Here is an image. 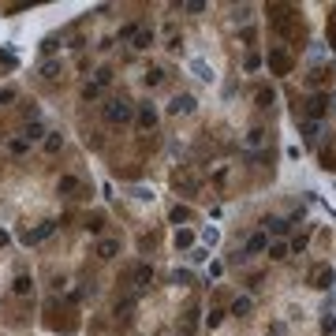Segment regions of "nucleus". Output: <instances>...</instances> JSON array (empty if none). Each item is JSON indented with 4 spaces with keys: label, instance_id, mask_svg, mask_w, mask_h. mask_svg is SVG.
I'll use <instances>...</instances> for the list:
<instances>
[{
    "label": "nucleus",
    "instance_id": "nucleus-2",
    "mask_svg": "<svg viewBox=\"0 0 336 336\" xmlns=\"http://www.w3.org/2000/svg\"><path fill=\"white\" fill-rule=\"evenodd\" d=\"M194 109H198V101H194L191 93H176V97L168 101V112H172V116H191Z\"/></svg>",
    "mask_w": 336,
    "mask_h": 336
},
{
    "label": "nucleus",
    "instance_id": "nucleus-13",
    "mask_svg": "<svg viewBox=\"0 0 336 336\" xmlns=\"http://www.w3.org/2000/svg\"><path fill=\"white\" fill-rule=\"evenodd\" d=\"M30 288H34V280H30V277H19V280H15V292H19V295H26Z\"/></svg>",
    "mask_w": 336,
    "mask_h": 336
},
{
    "label": "nucleus",
    "instance_id": "nucleus-8",
    "mask_svg": "<svg viewBox=\"0 0 336 336\" xmlns=\"http://www.w3.org/2000/svg\"><path fill=\"white\" fill-rule=\"evenodd\" d=\"M131 198L134 202H153V191L150 187H131Z\"/></svg>",
    "mask_w": 336,
    "mask_h": 336
},
{
    "label": "nucleus",
    "instance_id": "nucleus-4",
    "mask_svg": "<svg viewBox=\"0 0 336 336\" xmlns=\"http://www.w3.org/2000/svg\"><path fill=\"white\" fill-rule=\"evenodd\" d=\"M202 243H206V247H217V243H220V232H217L213 224H210V228H202Z\"/></svg>",
    "mask_w": 336,
    "mask_h": 336
},
{
    "label": "nucleus",
    "instance_id": "nucleus-16",
    "mask_svg": "<svg viewBox=\"0 0 336 336\" xmlns=\"http://www.w3.org/2000/svg\"><path fill=\"white\" fill-rule=\"evenodd\" d=\"M232 310H235V314H247V310H251V299H235Z\"/></svg>",
    "mask_w": 336,
    "mask_h": 336
},
{
    "label": "nucleus",
    "instance_id": "nucleus-11",
    "mask_svg": "<svg viewBox=\"0 0 336 336\" xmlns=\"http://www.w3.org/2000/svg\"><path fill=\"white\" fill-rule=\"evenodd\" d=\"M269 258H273V261L288 258V247H284V243H273V247H269Z\"/></svg>",
    "mask_w": 336,
    "mask_h": 336
},
{
    "label": "nucleus",
    "instance_id": "nucleus-7",
    "mask_svg": "<svg viewBox=\"0 0 336 336\" xmlns=\"http://www.w3.org/2000/svg\"><path fill=\"white\" fill-rule=\"evenodd\" d=\"M138 124H142V127H153V124H157V112H153L150 105H146V109L138 112Z\"/></svg>",
    "mask_w": 336,
    "mask_h": 336
},
{
    "label": "nucleus",
    "instance_id": "nucleus-14",
    "mask_svg": "<svg viewBox=\"0 0 336 336\" xmlns=\"http://www.w3.org/2000/svg\"><path fill=\"white\" fill-rule=\"evenodd\" d=\"M161 79H165V71H161V67H153V71H146V83H150V86H157Z\"/></svg>",
    "mask_w": 336,
    "mask_h": 336
},
{
    "label": "nucleus",
    "instance_id": "nucleus-3",
    "mask_svg": "<svg viewBox=\"0 0 336 336\" xmlns=\"http://www.w3.org/2000/svg\"><path fill=\"white\" fill-rule=\"evenodd\" d=\"M105 120H109V124H127V120H131V105H127V101H109V105H105Z\"/></svg>",
    "mask_w": 336,
    "mask_h": 336
},
{
    "label": "nucleus",
    "instance_id": "nucleus-19",
    "mask_svg": "<svg viewBox=\"0 0 336 336\" xmlns=\"http://www.w3.org/2000/svg\"><path fill=\"white\" fill-rule=\"evenodd\" d=\"M45 150H49V153H56V150H60V134H52L49 142H45Z\"/></svg>",
    "mask_w": 336,
    "mask_h": 336
},
{
    "label": "nucleus",
    "instance_id": "nucleus-12",
    "mask_svg": "<svg viewBox=\"0 0 336 336\" xmlns=\"http://www.w3.org/2000/svg\"><path fill=\"white\" fill-rule=\"evenodd\" d=\"M265 224L273 228V232H277V235H280V232H288V220H284V217H269Z\"/></svg>",
    "mask_w": 336,
    "mask_h": 336
},
{
    "label": "nucleus",
    "instance_id": "nucleus-17",
    "mask_svg": "<svg viewBox=\"0 0 336 336\" xmlns=\"http://www.w3.org/2000/svg\"><path fill=\"white\" fill-rule=\"evenodd\" d=\"M302 134H306V138H314V134H318V124H314V120H306V124H302Z\"/></svg>",
    "mask_w": 336,
    "mask_h": 336
},
{
    "label": "nucleus",
    "instance_id": "nucleus-9",
    "mask_svg": "<svg viewBox=\"0 0 336 336\" xmlns=\"http://www.w3.org/2000/svg\"><path fill=\"white\" fill-rule=\"evenodd\" d=\"M45 235H52V224H42L38 232H30V235H26V243H38V239H45Z\"/></svg>",
    "mask_w": 336,
    "mask_h": 336
},
{
    "label": "nucleus",
    "instance_id": "nucleus-15",
    "mask_svg": "<svg viewBox=\"0 0 336 336\" xmlns=\"http://www.w3.org/2000/svg\"><path fill=\"white\" fill-rule=\"evenodd\" d=\"M42 134H45V127H42V124H34L30 131H26V142H34V138H42Z\"/></svg>",
    "mask_w": 336,
    "mask_h": 336
},
{
    "label": "nucleus",
    "instance_id": "nucleus-10",
    "mask_svg": "<svg viewBox=\"0 0 336 336\" xmlns=\"http://www.w3.org/2000/svg\"><path fill=\"white\" fill-rule=\"evenodd\" d=\"M116 251H120V247L112 243V239H105V243H97V254H101V258H112Z\"/></svg>",
    "mask_w": 336,
    "mask_h": 336
},
{
    "label": "nucleus",
    "instance_id": "nucleus-1",
    "mask_svg": "<svg viewBox=\"0 0 336 336\" xmlns=\"http://www.w3.org/2000/svg\"><path fill=\"white\" fill-rule=\"evenodd\" d=\"M187 71H191L198 83H217V71H213V64H206L202 56H191V60H187Z\"/></svg>",
    "mask_w": 336,
    "mask_h": 336
},
{
    "label": "nucleus",
    "instance_id": "nucleus-18",
    "mask_svg": "<svg viewBox=\"0 0 336 336\" xmlns=\"http://www.w3.org/2000/svg\"><path fill=\"white\" fill-rule=\"evenodd\" d=\"M187 258H191V261H202V258H206V247H194V251L187 254Z\"/></svg>",
    "mask_w": 336,
    "mask_h": 336
},
{
    "label": "nucleus",
    "instance_id": "nucleus-5",
    "mask_svg": "<svg viewBox=\"0 0 336 336\" xmlns=\"http://www.w3.org/2000/svg\"><path fill=\"white\" fill-rule=\"evenodd\" d=\"M150 45H153V34L150 30H138V34H134V49H150Z\"/></svg>",
    "mask_w": 336,
    "mask_h": 336
},
{
    "label": "nucleus",
    "instance_id": "nucleus-6",
    "mask_svg": "<svg viewBox=\"0 0 336 336\" xmlns=\"http://www.w3.org/2000/svg\"><path fill=\"white\" fill-rule=\"evenodd\" d=\"M265 247H269V239H265V235H254L251 243H247V254H258V251H265Z\"/></svg>",
    "mask_w": 336,
    "mask_h": 336
}]
</instances>
